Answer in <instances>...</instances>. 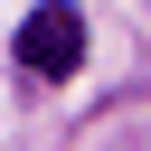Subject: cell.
<instances>
[{
    "instance_id": "cell-1",
    "label": "cell",
    "mask_w": 151,
    "mask_h": 151,
    "mask_svg": "<svg viewBox=\"0 0 151 151\" xmlns=\"http://www.w3.org/2000/svg\"><path fill=\"white\" fill-rule=\"evenodd\" d=\"M19 66H28V76H76V66H85V19H76L66 0H38V9L19 19Z\"/></svg>"
}]
</instances>
